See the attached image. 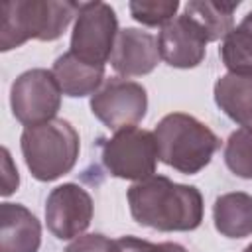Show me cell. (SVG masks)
<instances>
[{
  "label": "cell",
  "instance_id": "6da1fadb",
  "mask_svg": "<svg viewBox=\"0 0 252 252\" xmlns=\"http://www.w3.org/2000/svg\"><path fill=\"white\" fill-rule=\"evenodd\" d=\"M128 205L136 222L163 230H193L203 220V197L191 185L152 175L128 189Z\"/></svg>",
  "mask_w": 252,
  "mask_h": 252
},
{
  "label": "cell",
  "instance_id": "7a4b0ae2",
  "mask_svg": "<svg viewBox=\"0 0 252 252\" xmlns=\"http://www.w3.org/2000/svg\"><path fill=\"white\" fill-rule=\"evenodd\" d=\"M77 2L10 0L0 4V49L20 47L28 39H57L79 14Z\"/></svg>",
  "mask_w": 252,
  "mask_h": 252
},
{
  "label": "cell",
  "instance_id": "3957f363",
  "mask_svg": "<svg viewBox=\"0 0 252 252\" xmlns=\"http://www.w3.org/2000/svg\"><path fill=\"white\" fill-rule=\"evenodd\" d=\"M154 136L159 159L189 175L201 171L220 146L219 138L207 124L183 112L163 116L156 126Z\"/></svg>",
  "mask_w": 252,
  "mask_h": 252
},
{
  "label": "cell",
  "instance_id": "277c9868",
  "mask_svg": "<svg viewBox=\"0 0 252 252\" xmlns=\"http://www.w3.org/2000/svg\"><path fill=\"white\" fill-rule=\"evenodd\" d=\"M22 154L35 179H59L73 169L79 158V134L61 118L28 126L22 132Z\"/></svg>",
  "mask_w": 252,
  "mask_h": 252
},
{
  "label": "cell",
  "instance_id": "5b68a950",
  "mask_svg": "<svg viewBox=\"0 0 252 252\" xmlns=\"http://www.w3.org/2000/svg\"><path fill=\"white\" fill-rule=\"evenodd\" d=\"M158 144L156 136L136 126L118 130L102 144V163L110 175L120 179H148L156 171Z\"/></svg>",
  "mask_w": 252,
  "mask_h": 252
},
{
  "label": "cell",
  "instance_id": "8992f818",
  "mask_svg": "<svg viewBox=\"0 0 252 252\" xmlns=\"http://www.w3.org/2000/svg\"><path fill=\"white\" fill-rule=\"evenodd\" d=\"M118 37V20L104 2L81 4L71 35V53L85 63L102 65L112 55Z\"/></svg>",
  "mask_w": 252,
  "mask_h": 252
},
{
  "label": "cell",
  "instance_id": "52a82bcc",
  "mask_svg": "<svg viewBox=\"0 0 252 252\" xmlns=\"http://www.w3.org/2000/svg\"><path fill=\"white\" fill-rule=\"evenodd\" d=\"M14 116L28 126L53 120L61 104V89L47 69H30L22 73L10 91Z\"/></svg>",
  "mask_w": 252,
  "mask_h": 252
},
{
  "label": "cell",
  "instance_id": "ba28073f",
  "mask_svg": "<svg viewBox=\"0 0 252 252\" xmlns=\"http://www.w3.org/2000/svg\"><path fill=\"white\" fill-rule=\"evenodd\" d=\"M146 89L136 81L120 77L104 81V85L91 98L93 114L114 132L138 124L146 116Z\"/></svg>",
  "mask_w": 252,
  "mask_h": 252
},
{
  "label": "cell",
  "instance_id": "9c48e42d",
  "mask_svg": "<svg viewBox=\"0 0 252 252\" xmlns=\"http://www.w3.org/2000/svg\"><path fill=\"white\" fill-rule=\"evenodd\" d=\"M93 219L91 195L75 183L55 187L45 203L47 228L61 240H69L87 230Z\"/></svg>",
  "mask_w": 252,
  "mask_h": 252
},
{
  "label": "cell",
  "instance_id": "30bf717a",
  "mask_svg": "<svg viewBox=\"0 0 252 252\" xmlns=\"http://www.w3.org/2000/svg\"><path fill=\"white\" fill-rule=\"evenodd\" d=\"M207 43L209 41H207L205 33L185 14L177 16L169 24H165L158 37L161 59L167 65L179 67V69L197 67L205 57Z\"/></svg>",
  "mask_w": 252,
  "mask_h": 252
},
{
  "label": "cell",
  "instance_id": "8fae6325",
  "mask_svg": "<svg viewBox=\"0 0 252 252\" xmlns=\"http://www.w3.org/2000/svg\"><path fill=\"white\" fill-rule=\"evenodd\" d=\"M159 57V45L152 33L136 28H126L118 32L110 63L120 75L136 77L152 73Z\"/></svg>",
  "mask_w": 252,
  "mask_h": 252
},
{
  "label": "cell",
  "instance_id": "7c38bea8",
  "mask_svg": "<svg viewBox=\"0 0 252 252\" xmlns=\"http://www.w3.org/2000/svg\"><path fill=\"white\" fill-rule=\"evenodd\" d=\"M41 244L39 220L22 205H0V252H37Z\"/></svg>",
  "mask_w": 252,
  "mask_h": 252
},
{
  "label": "cell",
  "instance_id": "4fadbf2b",
  "mask_svg": "<svg viewBox=\"0 0 252 252\" xmlns=\"http://www.w3.org/2000/svg\"><path fill=\"white\" fill-rule=\"evenodd\" d=\"M59 89L67 96H87L98 91L104 79L102 65H91L75 57L71 51L57 57L51 69Z\"/></svg>",
  "mask_w": 252,
  "mask_h": 252
},
{
  "label": "cell",
  "instance_id": "5bb4252c",
  "mask_svg": "<svg viewBox=\"0 0 252 252\" xmlns=\"http://www.w3.org/2000/svg\"><path fill=\"white\" fill-rule=\"evenodd\" d=\"M215 100L236 124L252 130V73H228L215 85Z\"/></svg>",
  "mask_w": 252,
  "mask_h": 252
},
{
  "label": "cell",
  "instance_id": "9a60e30c",
  "mask_svg": "<svg viewBox=\"0 0 252 252\" xmlns=\"http://www.w3.org/2000/svg\"><path fill=\"white\" fill-rule=\"evenodd\" d=\"M215 226L228 238H244L252 234V197L248 193H226L215 201Z\"/></svg>",
  "mask_w": 252,
  "mask_h": 252
},
{
  "label": "cell",
  "instance_id": "2e32d148",
  "mask_svg": "<svg viewBox=\"0 0 252 252\" xmlns=\"http://www.w3.org/2000/svg\"><path fill=\"white\" fill-rule=\"evenodd\" d=\"M236 8L238 2L193 0L185 6V16L199 26L207 41H217L232 32V14Z\"/></svg>",
  "mask_w": 252,
  "mask_h": 252
},
{
  "label": "cell",
  "instance_id": "e0dca14e",
  "mask_svg": "<svg viewBox=\"0 0 252 252\" xmlns=\"http://www.w3.org/2000/svg\"><path fill=\"white\" fill-rule=\"evenodd\" d=\"M220 57L230 73H252V30L244 24L232 28L222 39Z\"/></svg>",
  "mask_w": 252,
  "mask_h": 252
},
{
  "label": "cell",
  "instance_id": "ac0fdd59",
  "mask_svg": "<svg viewBox=\"0 0 252 252\" xmlns=\"http://www.w3.org/2000/svg\"><path fill=\"white\" fill-rule=\"evenodd\" d=\"M224 161L234 175L252 179V130L250 128H240L230 134L224 148Z\"/></svg>",
  "mask_w": 252,
  "mask_h": 252
},
{
  "label": "cell",
  "instance_id": "d6986e66",
  "mask_svg": "<svg viewBox=\"0 0 252 252\" xmlns=\"http://www.w3.org/2000/svg\"><path fill=\"white\" fill-rule=\"evenodd\" d=\"M179 8L177 0H136L130 2V14L134 20L146 26H165L173 20Z\"/></svg>",
  "mask_w": 252,
  "mask_h": 252
},
{
  "label": "cell",
  "instance_id": "ffe728a7",
  "mask_svg": "<svg viewBox=\"0 0 252 252\" xmlns=\"http://www.w3.org/2000/svg\"><path fill=\"white\" fill-rule=\"evenodd\" d=\"M65 252H120L116 240H110L102 234H85L73 240Z\"/></svg>",
  "mask_w": 252,
  "mask_h": 252
},
{
  "label": "cell",
  "instance_id": "44dd1931",
  "mask_svg": "<svg viewBox=\"0 0 252 252\" xmlns=\"http://www.w3.org/2000/svg\"><path fill=\"white\" fill-rule=\"evenodd\" d=\"M120 252H187L183 246L175 242H161V244H152L148 240H140L134 236H122L116 240Z\"/></svg>",
  "mask_w": 252,
  "mask_h": 252
},
{
  "label": "cell",
  "instance_id": "7402d4cb",
  "mask_svg": "<svg viewBox=\"0 0 252 252\" xmlns=\"http://www.w3.org/2000/svg\"><path fill=\"white\" fill-rule=\"evenodd\" d=\"M2 195L8 197L12 195L16 189H18V183H20V177H18V169L14 167L12 163V158H10V152L4 148L2 150Z\"/></svg>",
  "mask_w": 252,
  "mask_h": 252
},
{
  "label": "cell",
  "instance_id": "603a6c76",
  "mask_svg": "<svg viewBox=\"0 0 252 252\" xmlns=\"http://www.w3.org/2000/svg\"><path fill=\"white\" fill-rule=\"evenodd\" d=\"M240 24H244V26H248V28L252 30V12H248V14L244 16V20H242Z\"/></svg>",
  "mask_w": 252,
  "mask_h": 252
},
{
  "label": "cell",
  "instance_id": "cb8c5ba5",
  "mask_svg": "<svg viewBox=\"0 0 252 252\" xmlns=\"http://www.w3.org/2000/svg\"><path fill=\"white\" fill-rule=\"evenodd\" d=\"M244 252H252V244H250V246H246V248H244Z\"/></svg>",
  "mask_w": 252,
  "mask_h": 252
}]
</instances>
